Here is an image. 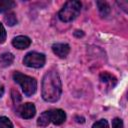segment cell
<instances>
[{
    "instance_id": "cell-2",
    "label": "cell",
    "mask_w": 128,
    "mask_h": 128,
    "mask_svg": "<svg viewBox=\"0 0 128 128\" xmlns=\"http://www.w3.org/2000/svg\"><path fill=\"white\" fill-rule=\"evenodd\" d=\"M81 2L77 0L67 1L62 9L58 13V17L63 22H70L74 20L80 13L81 10Z\"/></svg>"
},
{
    "instance_id": "cell-8",
    "label": "cell",
    "mask_w": 128,
    "mask_h": 128,
    "mask_svg": "<svg viewBox=\"0 0 128 128\" xmlns=\"http://www.w3.org/2000/svg\"><path fill=\"white\" fill-rule=\"evenodd\" d=\"M31 44V40L29 37L27 36H23V35H20V36H17L15 38H13L12 40V45L17 48V49H26L30 46Z\"/></svg>"
},
{
    "instance_id": "cell-10",
    "label": "cell",
    "mask_w": 128,
    "mask_h": 128,
    "mask_svg": "<svg viewBox=\"0 0 128 128\" xmlns=\"http://www.w3.org/2000/svg\"><path fill=\"white\" fill-rule=\"evenodd\" d=\"M14 61V56L11 53H3L0 55V65L2 67H7L12 64Z\"/></svg>"
},
{
    "instance_id": "cell-5",
    "label": "cell",
    "mask_w": 128,
    "mask_h": 128,
    "mask_svg": "<svg viewBox=\"0 0 128 128\" xmlns=\"http://www.w3.org/2000/svg\"><path fill=\"white\" fill-rule=\"evenodd\" d=\"M17 113L19 114L20 117H22L24 119H30V118L34 117V115L36 113V108L33 103H30V102L24 103L18 107Z\"/></svg>"
},
{
    "instance_id": "cell-12",
    "label": "cell",
    "mask_w": 128,
    "mask_h": 128,
    "mask_svg": "<svg viewBox=\"0 0 128 128\" xmlns=\"http://www.w3.org/2000/svg\"><path fill=\"white\" fill-rule=\"evenodd\" d=\"M15 2L12 0H0V13L7 12L15 7Z\"/></svg>"
},
{
    "instance_id": "cell-17",
    "label": "cell",
    "mask_w": 128,
    "mask_h": 128,
    "mask_svg": "<svg viewBox=\"0 0 128 128\" xmlns=\"http://www.w3.org/2000/svg\"><path fill=\"white\" fill-rule=\"evenodd\" d=\"M7 34H6V30L3 26V24L0 22V43H4L6 40Z\"/></svg>"
},
{
    "instance_id": "cell-6",
    "label": "cell",
    "mask_w": 128,
    "mask_h": 128,
    "mask_svg": "<svg viewBox=\"0 0 128 128\" xmlns=\"http://www.w3.org/2000/svg\"><path fill=\"white\" fill-rule=\"evenodd\" d=\"M50 113V120L55 125H60L66 120V114L61 109H52L49 110Z\"/></svg>"
},
{
    "instance_id": "cell-1",
    "label": "cell",
    "mask_w": 128,
    "mask_h": 128,
    "mask_svg": "<svg viewBox=\"0 0 128 128\" xmlns=\"http://www.w3.org/2000/svg\"><path fill=\"white\" fill-rule=\"evenodd\" d=\"M62 92L61 80L58 73L55 70L48 71L42 80V97L45 101L55 102L57 101Z\"/></svg>"
},
{
    "instance_id": "cell-15",
    "label": "cell",
    "mask_w": 128,
    "mask_h": 128,
    "mask_svg": "<svg viewBox=\"0 0 128 128\" xmlns=\"http://www.w3.org/2000/svg\"><path fill=\"white\" fill-rule=\"evenodd\" d=\"M0 128H13V124L8 117H0Z\"/></svg>"
},
{
    "instance_id": "cell-11",
    "label": "cell",
    "mask_w": 128,
    "mask_h": 128,
    "mask_svg": "<svg viewBox=\"0 0 128 128\" xmlns=\"http://www.w3.org/2000/svg\"><path fill=\"white\" fill-rule=\"evenodd\" d=\"M50 122H51L50 113H49V111H45L39 116V118L37 120V125L40 127H46Z\"/></svg>"
},
{
    "instance_id": "cell-4",
    "label": "cell",
    "mask_w": 128,
    "mask_h": 128,
    "mask_svg": "<svg viewBox=\"0 0 128 128\" xmlns=\"http://www.w3.org/2000/svg\"><path fill=\"white\" fill-rule=\"evenodd\" d=\"M45 61V55L38 52H29L24 56L23 59L24 65L31 68H41L44 66Z\"/></svg>"
},
{
    "instance_id": "cell-3",
    "label": "cell",
    "mask_w": 128,
    "mask_h": 128,
    "mask_svg": "<svg viewBox=\"0 0 128 128\" xmlns=\"http://www.w3.org/2000/svg\"><path fill=\"white\" fill-rule=\"evenodd\" d=\"M13 79L15 80V82H17L21 86L26 96H32L36 92L37 82L33 77L22 74L20 72H15L13 74Z\"/></svg>"
},
{
    "instance_id": "cell-18",
    "label": "cell",
    "mask_w": 128,
    "mask_h": 128,
    "mask_svg": "<svg viewBox=\"0 0 128 128\" xmlns=\"http://www.w3.org/2000/svg\"><path fill=\"white\" fill-rule=\"evenodd\" d=\"M123 121L120 118H114L112 120V128H123Z\"/></svg>"
},
{
    "instance_id": "cell-13",
    "label": "cell",
    "mask_w": 128,
    "mask_h": 128,
    "mask_svg": "<svg viewBox=\"0 0 128 128\" xmlns=\"http://www.w3.org/2000/svg\"><path fill=\"white\" fill-rule=\"evenodd\" d=\"M96 4H97L99 12H100V14L102 16H107L110 13V6H109V4L107 2H105V1H97Z\"/></svg>"
},
{
    "instance_id": "cell-16",
    "label": "cell",
    "mask_w": 128,
    "mask_h": 128,
    "mask_svg": "<svg viewBox=\"0 0 128 128\" xmlns=\"http://www.w3.org/2000/svg\"><path fill=\"white\" fill-rule=\"evenodd\" d=\"M92 128H109V124L105 119H101L99 121H96L93 124Z\"/></svg>"
},
{
    "instance_id": "cell-7",
    "label": "cell",
    "mask_w": 128,
    "mask_h": 128,
    "mask_svg": "<svg viewBox=\"0 0 128 128\" xmlns=\"http://www.w3.org/2000/svg\"><path fill=\"white\" fill-rule=\"evenodd\" d=\"M52 51L60 58H65L70 52V46L66 43H55L52 45Z\"/></svg>"
},
{
    "instance_id": "cell-20",
    "label": "cell",
    "mask_w": 128,
    "mask_h": 128,
    "mask_svg": "<svg viewBox=\"0 0 128 128\" xmlns=\"http://www.w3.org/2000/svg\"><path fill=\"white\" fill-rule=\"evenodd\" d=\"M3 94H4V86L0 83V97H1Z\"/></svg>"
},
{
    "instance_id": "cell-19",
    "label": "cell",
    "mask_w": 128,
    "mask_h": 128,
    "mask_svg": "<svg viewBox=\"0 0 128 128\" xmlns=\"http://www.w3.org/2000/svg\"><path fill=\"white\" fill-rule=\"evenodd\" d=\"M12 99L16 104H17V102H19L21 100V96L17 90H12Z\"/></svg>"
},
{
    "instance_id": "cell-14",
    "label": "cell",
    "mask_w": 128,
    "mask_h": 128,
    "mask_svg": "<svg viewBox=\"0 0 128 128\" xmlns=\"http://www.w3.org/2000/svg\"><path fill=\"white\" fill-rule=\"evenodd\" d=\"M4 21H5V23L7 25L14 26L17 23V17H16V15L14 13L11 12V13H8V14H6L4 16Z\"/></svg>"
},
{
    "instance_id": "cell-9",
    "label": "cell",
    "mask_w": 128,
    "mask_h": 128,
    "mask_svg": "<svg viewBox=\"0 0 128 128\" xmlns=\"http://www.w3.org/2000/svg\"><path fill=\"white\" fill-rule=\"evenodd\" d=\"M101 83H103L104 85L108 86V88H113L117 82V79L110 73L108 72H102L99 76Z\"/></svg>"
}]
</instances>
